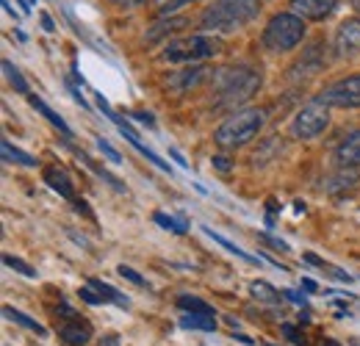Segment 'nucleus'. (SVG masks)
<instances>
[{
    "mask_svg": "<svg viewBox=\"0 0 360 346\" xmlns=\"http://www.w3.org/2000/svg\"><path fill=\"white\" fill-rule=\"evenodd\" d=\"M258 11H261V0H214L202 11L200 25L205 31H236L252 23Z\"/></svg>",
    "mask_w": 360,
    "mask_h": 346,
    "instance_id": "1",
    "label": "nucleus"
},
{
    "mask_svg": "<svg viewBox=\"0 0 360 346\" xmlns=\"http://www.w3.org/2000/svg\"><path fill=\"white\" fill-rule=\"evenodd\" d=\"M261 128H264V111L261 108H238L214 130V141L225 150H236V147L252 141L261 133Z\"/></svg>",
    "mask_w": 360,
    "mask_h": 346,
    "instance_id": "2",
    "label": "nucleus"
},
{
    "mask_svg": "<svg viewBox=\"0 0 360 346\" xmlns=\"http://www.w3.org/2000/svg\"><path fill=\"white\" fill-rule=\"evenodd\" d=\"M258 89H261V72H255L252 67H230L222 75L219 94H217L214 105L217 108H236L244 100H250Z\"/></svg>",
    "mask_w": 360,
    "mask_h": 346,
    "instance_id": "3",
    "label": "nucleus"
},
{
    "mask_svg": "<svg viewBox=\"0 0 360 346\" xmlns=\"http://www.w3.org/2000/svg\"><path fill=\"white\" fill-rule=\"evenodd\" d=\"M305 39V23L302 17L291 14H274L264 31V44L271 53H288Z\"/></svg>",
    "mask_w": 360,
    "mask_h": 346,
    "instance_id": "4",
    "label": "nucleus"
},
{
    "mask_svg": "<svg viewBox=\"0 0 360 346\" xmlns=\"http://www.w3.org/2000/svg\"><path fill=\"white\" fill-rule=\"evenodd\" d=\"M217 50H219V42L211 37H188V39H172L164 47L161 58L172 61V64H186V61L211 58V56H217Z\"/></svg>",
    "mask_w": 360,
    "mask_h": 346,
    "instance_id": "5",
    "label": "nucleus"
},
{
    "mask_svg": "<svg viewBox=\"0 0 360 346\" xmlns=\"http://www.w3.org/2000/svg\"><path fill=\"white\" fill-rule=\"evenodd\" d=\"M330 125V111H327V105L324 103H319V100H311L308 105H302L300 111H297V117H294V122H291V133L297 136V139H316V136H321L324 130Z\"/></svg>",
    "mask_w": 360,
    "mask_h": 346,
    "instance_id": "6",
    "label": "nucleus"
},
{
    "mask_svg": "<svg viewBox=\"0 0 360 346\" xmlns=\"http://www.w3.org/2000/svg\"><path fill=\"white\" fill-rule=\"evenodd\" d=\"M316 100L327 108H360V72L330 84L321 94H316Z\"/></svg>",
    "mask_w": 360,
    "mask_h": 346,
    "instance_id": "7",
    "label": "nucleus"
},
{
    "mask_svg": "<svg viewBox=\"0 0 360 346\" xmlns=\"http://www.w3.org/2000/svg\"><path fill=\"white\" fill-rule=\"evenodd\" d=\"M335 56H355L360 53V20H347V23H341L338 25V31H335Z\"/></svg>",
    "mask_w": 360,
    "mask_h": 346,
    "instance_id": "8",
    "label": "nucleus"
},
{
    "mask_svg": "<svg viewBox=\"0 0 360 346\" xmlns=\"http://www.w3.org/2000/svg\"><path fill=\"white\" fill-rule=\"evenodd\" d=\"M58 335L67 346H86L91 341V324L84 321L81 316H72L58 327Z\"/></svg>",
    "mask_w": 360,
    "mask_h": 346,
    "instance_id": "9",
    "label": "nucleus"
},
{
    "mask_svg": "<svg viewBox=\"0 0 360 346\" xmlns=\"http://www.w3.org/2000/svg\"><path fill=\"white\" fill-rule=\"evenodd\" d=\"M335 161L344 169H358L360 167V130H352L335 150Z\"/></svg>",
    "mask_w": 360,
    "mask_h": 346,
    "instance_id": "10",
    "label": "nucleus"
},
{
    "mask_svg": "<svg viewBox=\"0 0 360 346\" xmlns=\"http://www.w3.org/2000/svg\"><path fill=\"white\" fill-rule=\"evenodd\" d=\"M335 8V0H291V11L302 20H324Z\"/></svg>",
    "mask_w": 360,
    "mask_h": 346,
    "instance_id": "11",
    "label": "nucleus"
},
{
    "mask_svg": "<svg viewBox=\"0 0 360 346\" xmlns=\"http://www.w3.org/2000/svg\"><path fill=\"white\" fill-rule=\"evenodd\" d=\"M45 180H47V186H50L53 191H58L64 200H75L72 177L67 174V169H61V167H50V169L45 172Z\"/></svg>",
    "mask_w": 360,
    "mask_h": 346,
    "instance_id": "12",
    "label": "nucleus"
},
{
    "mask_svg": "<svg viewBox=\"0 0 360 346\" xmlns=\"http://www.w3.org/2000/svg\"><path fill=\"white\" fill-rule=\"evenodd\" d=\"M28 100H31V105H34V108H37V111H39V114L45 117L47 122H50L53 128L58 130L61 136H64V139H70V136H72V130H70V125H67V122H64V120H61V117H58V114H56V111H53V108L47 105L45 100H39V97H34V94H31Z\"/></svg>",
    "mask_w": 360,
    "mask_h": 346,
    "instance_id": "13",
    "label": "nucleus"
},
{
    "mask_svg": "<svg viewBox=\"0 0 360 346\" xmlns=\"http://www.w3.org/2000/svg\"><path fill=\"white\" fill-rule=\"evenodd\" d=\"M355 186H358V174L349 169V172L333 174V177H330V183H327V191H330L333 197H341L344 191H352Z\"/></svg>",
    "mask_w": 360,
    "mask_h": 346,
    "instance_id": "14",
    "label": "nucleus"
},
{
    "mask_svg": "<svg viewBox=\"0 0 360 346\" xmlns=\"http://www.w3.org/2000/svg\"><path fill=\"white\" fill-rule=\"evenodd\" d=\"M180 327H183V330H200V333H217V321H214V316L183 313V316H180Z\"/></svg>",
    "mask_w": 360,
    "mask_h": 346,
    "instance_id": "15",
    "label": "nucleus"
},
{
    "mask_svg": "<svg viewBox=\"0 0 360 346\" xmlns=\"http://www.w3.org/2000/svg\"><path fill=\"white\" fill-rule=\"evenodd\" d=\"M3 316L8 319V321H14V324H20V327H25V330H31V333H37V335H47L45 327L39 324V321H34V319H28L25 313H20V310H14L11 305H6L3 307Z\"/></svg>",
    "mask_w": 360,
    "mask_h": 346,
    "instance_id": "16",
    "label": "nucleus"
},
{
    "mask_svg": "<svg viewBox=\"0 0 360 346\" xmlns=\"http://www.w3.org/2000/svg\"><path fill=\"white\" fill-rule=\"evenodd\" d=\"M250 294L258 300V302H266V305H274L280 302V291L266 283V280H255V283H250Z\"/></svg>",
    "mask_w": 360,
    "mask_h": 346,
    "instance_id": "17",
    "label": "nucleus"
},
{
    "mask_svg": "<svg viewBox=\"0 0 360 346\" xmlns=\"http://www.w3.org/2000/svg\"><path fill=\"white\" fill-rule=\"evenodd\" d=\"M178 307L186 310V313H194V316H214V307L211 305L205 302V300H200V297H191V294L178 297Z\"/></svg>",
    "mask_w": 360,
    "mask_h": 346,
    "instance_id": "18",
    "label": "nucleus"
},
{
    "mask_svg": "<svg viewBox=\"0 0 360 346\" xmlns=\"http://www.w3.org/2000/svg\"><path fill=\"white\" fill-rule=\"evenodd\" d=\"M205 78V70L202 67H194V70H183L180 75L172 78V86L178 89V91H186V89H194L200 86V81Z\"/></svg>",
    "mask_w": 360,
    "mask_h": 346,
    "instance_id": "19",
    "label": "nucleus"
},
{
    "mask_svg": "<svg viewBox=\"0 0 360 346\" xmlns=\"http://www.w3.org/2000/svg\"><path fill=\"white\" fill-rule=\"evenodd\" d=\"M305 263H314L319 271H324V274H330V277H335V280H341V283H352V277L347 274V271H341V269H335L333 263H327V260H321L319 255H314V252H308L305 255Z\"/></svg>",
    "mask_w": 360,
    "mask_h": 346,
    "instance_id": "20",
    "label": "nucleus"
},
{
    "mask_svg": "<svg viewBox=\"0 0 360 346\" xmlns=\"http://www.w3.org/2000/svg\"><path fill=\"white\" fill-rule=\"evenodd\" d=\"M202 233H205V236H211V238H214V241H217V244H222V247H225L227 252H233V255H236V258H241V260H250V263H255V255H250V252H244V250H238V247H236V244H233V241H227L225 236H219V233H217V230H211V227H202Z\"/></svg>",
    "mask_w": 360,
    "mask_h": 346,
    "instance_id": "21",
    "label": "nucleus"
},
{
    "mask_svg": "<svg viewBox=\"0 0 360 346\" xmlns=\"http://www.w3.org/2000/svg\"><path fill=\"white\" fill-rule=\"evenodd\" d=\"M0 147H3V155H6V161H17V164H22V167H37V158H31L28 153H22V150L11 147V141H3Z\"/></svg>",
    "mask_w": 360,
    "mask_h": 346,
    "instance_id": "22",
    "label": "nucleus"
},
{
    "mask_svg": "<svg viewBox=\"0 0 360 346\" xmlns=\"http://www.w3.org/2000/svg\"><path fill=\"white\" fill-rule=\"evenodd\" d=\"M153 219L164 227V230H172V233H186L188 230V224L183 222V219H175V217H169V214H164V211H155L153 214Z\"/></svg>",
    "mask_w": 360,
    "mask_h": 346,
    "instance_id": "23",
    "label": "nucleus"
},
{
    "mask_svg": "<svg viewBox=\"0 0 360 346\" xmlns=\"http://www.w3.org/2000/svg\"><path fill=\"white\" fill-rule=\"evenodd\" d=\"M3 70H6V75H8V81H11V86L17 89L20 94H28V84H25V78L20 75V70H17L11 61H3Z\"/></svg>",
    "mask_w": 360,
    "mask_h": 346,
    "instance_id": "24",
    "label": "nucleus"
},
{
    "mask_svg": "<svg viewBox=\"0 0 360 346\" xmlns=\"http://www.w3.org/2000/svg\"><path fill=\"white\" fill-rule=\"evenodd\" d=\"M3 263L6 266H11L14 271H20V274H25V277H37V269H31L25 260L14 258V255H3Z\"/></svg>",
    "mask_w": 360,
    "mask_h": 346,
    "instance_id": "25",
    "label": "nucleus"
},
{
    "mask_svg": "<svg viewBox=\"0 0 360 346\" xmlns=\"http://www.w3.org/2000/svg\"><path fill=\"white\" fill-rule=\"evenodd\" d=\"M183 25H186V20H183V17H178V20H164V25H158V28L150 34V39H161L167 31L172 34V31H178V28H183Z\"/></svg>",
    "mask_w": 360,
    "mask_h": 346,
    "instance_id": "26",
    "label": "nucleus"
},
{
    "mask_svg": "<svg viewBox=\"0 0 360 346\" xmlns=\"http://www.w3.org/2000/svg\"><path fill=\"white\" fill-rule=\"evenodd\" d=\"M280 330H283V335H285V338H288V341H291V344H300V346H305V335H302V333H300V327H294V324H283V327H280Z\"/></svg>",
    "mask_w": 360,
    "mask_h": 346,
    "instance_id": "27",
    "label": "nucleus"
},
{
    "mask_svg": "<svg viewBox=\"0 0 360 346\" xmlns=\"http://www.w3.org/2000/svg\"><path fill=\"white\" fill-rule=\"evenodd\" d=\"M97 147L103 150V155H105V158H108L111 164H122V158H120V153H117V150H114V147H111V144H108L105 139H97Z\"/></svg>",
    "mask_w": 360,
    "mask_h": 346,
    "instance_id": "28",
    "label": "nucleus"
},
{
    "mask_svg": "<svg viewBox=\"0 0 360 346\" xmlns=\"http://www.w3.org/2000/svg\"><path fill=\"white\" fill-rule=\"evenodd\" d=\"M81 300L84 302H89V305H103V297L91 288V286H86V288H81Z\"/></svg>",
    "mask_w": 360,
    "mask_h": 346,
    "instance_id": "29",
    "label": "nucleus"
},
{
    "mask_svg": "<svg viewBox=\"0 0 360 346\" xmlns=\"http://www.w3.org/2000/svg\"><path fill=\"white\" fill-rule=\"evenodd\" d=\"M261 241H266V247H271V250H280V252H288V244H285L283 238H271V236H266V233H261Z\"/></svg>",
    "mask_w": 360,
    "mask_h": 346,
    "instance_id": "30",
    "label": "nucleus"
},
{
    "mask_svg": "<svg viewBox=\"0 0 360 346\" xmlns=\"http://www.w3.org/2000/svg\"><path fill=\"white\" fill-rule=\"evenodd\" d=\"M120 274H122L125 280H131V283H136V286H144V277H141L139 271H134L131 266H120Z\"/></svg>",
    "mask_w": 360,
    "mask_h": 346,
    "instance_id": "31",
    "label": "nucleus"
},
{
    "mask_svg": "<svg viewBox=\"0 0 360 346\" xmlns=\"http://www.w3.org/2000/svg\"><path fill=\"white\" fill-rule=\"evenodd\" d=\"M186 3H191V0H161V11H175Z\"/></svg>",
    "mask_w": 360,
    "mask_h": 346,
    "instance_id": "32",
    "label": "nucleus"
},
{
    "mask_svg": "<svg viewBox=\"0 0 360 346\" xmlns=\"http://www.w3.org/2000/svg\"><path fill=\"white\" fill-rule=\"evenodd\" d=\"M214 167H217L219 172H230V169H233V161H227L222 155H214Z\"/></svg>",
    "mask_w": 360,
    "mask_h": 346,
    "instance_id": "33",
    "label": "nucleus"
},
{
    "mask_svg": "<svg viewBox=\"0 0 360 346\" xmlns=\"http://www.w3.org/2000/svg\"><path fill=\"white\" fill-rule=\"evenodd\" d=\"M285 297H288L291 302H300V305H302V307H305V310H308V302H305V297H302V294H297V291H288Z\"/></svg>",
    "mask_w": 360,
    "mask_h": 346,
    "instance_id": "34",
    "label": "nucleus"
},
{
    "mask_svg": "<svg viewBox=\"0 0 360 346\" xmlns=\"http://www.w3.org/2000/svg\"><path fill=\"white\" fill-rule=\"evenodd\" d=\"M117 6H122V8H136V6H141V3H147V0H114Z\"/></svg>",
    "mask_w": 360,
    "mask_h": 346,
    "instance_id": "35",
    "label": "nucleus"
},
{
    "mask_svg": "<svg viewBox=\"0 0 360 346\" xmlns=\"http://www.w3.org/2000/svg\"><path fill=\"white\" fill-rule=\"evenodd\" d=\"M100 346H120V335H105V338L100 341Z\"/></svg>",
    "mask_w": 360,
    "mask_h": 346,
    "instance_id": "36",
    "label": "nucleus"
},
{
    "mask_svg": "<svg viewBox=\"0 0 360 346\" xmlns=\"http://www.w3.org/2000/svg\"><path fill=\"white\" fill-rule=\"evenodd\" d=\"M302 288H305V291H308V294H316V291H319V286H316L314 280H308V277H305V280H302Z\"/></svg>",
    "mask_w": 360,
    "mask_h": 346,
    "instance_id": "37",
    "label": "nucleus"
},
{
    "mask_svg": "<svg viewBox=\"0 0 360 346\" xmlns=\"http://www.w3.org/2000/svg\"><path fill=\"white\" fill-rule=\"evenodd\" d=\"M134 117H136V120H141V122H147V125H153V122H155V120H153L150 114H144V111H136Z\"/></svg>",
    "mask_w": 360,
    "mask_h": 346,
    "instance_id": "38",
    "label": "nucleus"
},
{
    "mask_svg": "<svg viewBox=\"0 0 360 346\" xmlns=\"http://www.w3.org/2000/svg\"><path fill=\"white\" fill-rule=\"evenodd\" d=\"M42 28H45V31H53V28H56L53 20H50V14H42Z\"/></svg>",
    "mask_w": 360,
    "mask_h": 346,
    "instance_id": "39",
    "label": "nucleus"
},
{
    "mask_svg": "<svg viewBox=\"0 0 360 346\" xmlns=\"http://www.w3.org/2000/svg\"><path fill=\"white\" fill-rule=\"evenodd\" d=\"M169 155H172V158H175V161H178L180 167H186V158H183V155H180L178 150H169Z\"/></svg>",
    "mask_w": 360,
    "mask_h": 346,
    "instance_id": "40",
    "label": "nucleus"
},
{
    "mask_svg": "<svg viewBox=\"0 0 360 346\" xmlns=\"http://www.w3.org/2000/svg\"><path fill=\"white\" fill-rule=\"evenodd\" d=\"M3 8H6V14H11V17H14V20H17V11H14V8H11V6H8V0H3Z\"/></svg>",
    "mask_w": 360,
    "mask_h": 346,
    "instance_id": "41",
    "label": "nucleus"
},
{
    "mask_svg": "<svg viewBox=\"0 0 360 346\" xmlns=\"http://www.w3.org/2000/svg\"><path fill=\"white\" fill-rule=\"evenodd\" d=\"M319 346H341V344H338V341H321Z\"/></svg>",
    "mask_w": 360,
    "mask_h": 346,
    "instance_id": "42",
    "label": "nucleus"
},
{
    "mask_svg": "<svg viewBox=\"0 0 360 346\" xmlns=\"http://www.w3.org/2000/svg\"><path fill=\"white\" fill-rule=\"evenodd\" d=\"M349 3H352V8H355V11L360 14V0H349Z\"/></svg>",
    "mask_w": 360,
    "mask_h": 346,
    "instance_id": "43",
    "label": "nucleus"
},
{
    "mask_svg": "<svg viewBox=\"0 0 360 346\" xmlns=\"http://www.w3.org/2000/svg\"><path fill=\"white\" fill-rule=\"evenodd\" d=\"M22 3H25V8H28V6H34V3H37V0H22Z\"/></svg>",
    "mask_w": 360,
    "mask_h": 346,
    "instance_id": "44",
    "label": "nucleus"
},
{
    "mask_svg": "<svg viewBox=\"0 0 360 346\" xmlns=\"http://www.w3.org/2000/svg\"><path fill=\"white\" fill-rule=\"evenodd\" d=\"M349 346H360V341H352V344H349Z\"/></svg>",
    "mask_w": 360,
    "mask_h": 346,
    "instance_id": "45",
    "label": "nucleus"
},
{
    "mask_svg": "<svg viewBox=\"0 0 360 346\" xmlns=\"http://www.w3.org/2000/svg\"><path fill=\"white\" fill-rule=\"evenodd\" d=\"M264 346H274V344H264Z\"/></svg>",
    "mask_w": 360,
    "mask_h": 346,
    "instance_id": "46",
    "label": "nucleus"
}]
</instances>
